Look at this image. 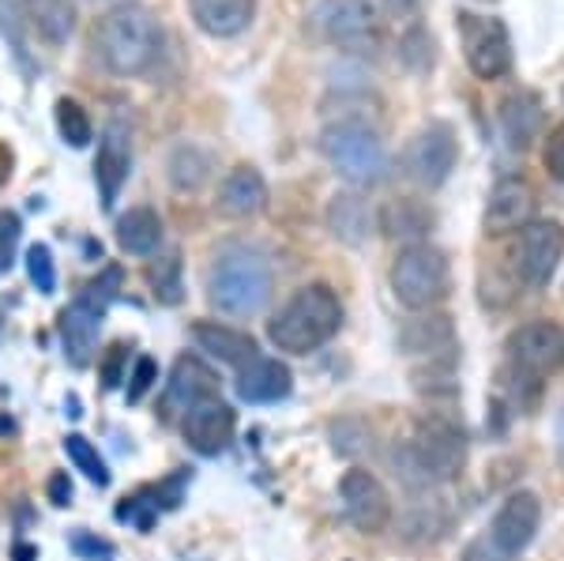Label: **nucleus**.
Wrapping results in <instances>:
<instances>
[{
    "label": "nucleus",
    "mask_w": 564,
    "mask_h": 561,
    "mask_svg": "<svg viewBox=\"0 0 564 561\" xmlns=\"http://www.w3.org/2000/svg\"><path fill=\"white\" fill-rule=\"evenodd\" d=\"M162 50L159 15L148 4H117L95 26V53L113 76H140L154 65Z\"/></svg>",
    "instance_id": "f257e3e1"
},
{
    "label": "nucleus",
    "mask_w": 564,
    "mask_h": 561,
    "mask_svg": "<svg viewBox=\"0 0 564 561\" xmlns=\"http://www.w3.org/2000/svg\"><path fill=\"white\" fill-rule=\"evenodd\" d=\"M343 324V302L327 283L302 287L268 324V339L286 355H308L324 347Z\"/></svg>",
    "instance_id": "f03ea898"
},
{
    "label": "nucleus",
    "mask_w": 564,
    "mask_h": 561,
    "mask_svg": "<svg viewBox=\"0 0 564 561\" xmlns=\"http://www.w3.org/2000/svg\"><path fill=\"white\" fill-rule=\"evenodd\" d=\"M207 298L226 316H257L271 298V265L257 249H223L207 271Z\"/></svg>",
    "instance_id": "7ed1b4c3"
},
{
    "label": "nucleus",
    "mask_w": 564,
    "mask_h": 561,
    "mask_svg": "<svg viewBox=\"0 0 564 561\" xmlns=\"http://www.w3.org/2000/svg\"><path fill=\"white\" fill-rule=\"evenodd\" d=\"M395 464L411 483H448L463 472L467 464V438L452 419H422L414 430V438L395 452Z\"/></svg>",
    "instance_id": "20e7f679"
},
{
    "label": "nucleus",
    "mask_w": 564,
    "mask_h": 561,
    "mask_svg": "<svg viewBox=\"0 0 564 561\" xmlns=\"http://www.w3.org/2000/svg\"><path fill=\"white\" fill-rule=\"evenodd\" d=\"M391 291L414 313L441 305L452 291V268L444 260V252L425 246V241L406 246L395 257V265H391Z\"/></svg>",
    "instance_id": "39448f33"
},
{
    "label": "nucleus",
    "mask_w": 564,
    "mask_h": 561,
    "mask_svg": "<svg viewBox=\"0 0 564 561\" xmlns=\"http://www.w3.org/2000/svg\"><path fill=\"white\" fill-rule=\"evenodd\" d=\"M324 159L335 166V174L347 177L350 185H377L388 170L384 143L377 140V132L361 121H339L327 125L321 136Z\"/></svg>",
    "instance_id": "423d86ee"
},
{
    "label": "nucleus",
    "mask_w": 564,
    "mask_h": 561,
    "mask_svg": "<svg viewBox=\"0 0 564 561\" xmlns=\"http://www.w3.org/2000/svg\"><path fill=\"white\" fill-rule=\"evenodd\" d=\"M508 362L516 381L542 385L564 369V328L553 321H531L508 336Z\"/></svg>",
    "instance_id": "0eeeda50"
},
{
    "label": "nucleus",
    "mask_w": 564,
    "mask_h": 561,
    "mask_svg": "<svg viewBox=\"0 0 564 561\" xmlns=\"http://www.w3.org/2000/svg\"><path fill=\"white\" fill-rule=\"evenodd\" d=\"M459 39H463V57L467 68L478 79H500L508 76L516 65L512 39H508V26L497 15H478V12H459Z\"/></svg>",
    "instance_id": "6e6552de"
},
{
    "label": "nucleus",
    "mask_w": 564,
    "mask_h": 561,
    "mask_svg": "<svg viewBox=\"0 0 564 561\" xmlns=\"http://www.w3.org/2000/svg\"><path fill=\"white\" fill-rule=\"evenodd\" d=\"M321 39L347 53H372L380 45V23L372 0H321L313 12Z\"/></svg>",
    "instance_id": "1a4fd4ad"
},
{
    "label": "nucleus",
    "mask_w": 564,
    "mask_h": 561,
    "mask_svg": "<svg viewBox=\"0 0 564 561\" xmlns=\"http://www.w3.org/2000/svg\"><path fill=\"white\" fill-rule=\"evenodd\" d=\"M456 159H459V140H456V129L448 121H430L425 129H417L411 136L403 151V170L406 177H414L417 185L425 188H436L452 177L456 170Z\"/></svg>",
    "instance_id": "9d476101"
},
{
    "label": "nucleus",
    "mask_w": 564,
    "mask_h": 561,
    "mask_svg": "<svg viewBox=\"0 0 564 561\" xmlns=\"http://www.w3.org/2000/svg\"><path fill=\"white\" fill-rule=\"evenodd\" d=\"M564 257V226L557 219L527 223L516 246V276L527 287H545Z\"/></svg>",
    "instance_id": "9b49d317"
},
{
    "label": "nucleus",
    "mask_w": 564,
    "mask_h": 561,
    "mask_svg": "<svg viewBox=\"0 0 564 561\" xmlns=\"http://www.w3.org/2000/svg\"><path fill=\"white\" fill-rule=\"evenodd\" d=\"M539 528H542L539 494L520 490L497 509V517H494V524H489L486 539H489V547H494L497 554L516 558V554H523V550L531 547V539L539 536Z\"/></svg>",
    "instance_id": "f8f14e48"
},
{
    "label": "nucleus",
    "mask_w": 564,
    "mask_h": 561,
    "mask_svg": "<svg viewBox=\"0 0 564 561\" xmlns=\"http://www.w3.org/2000/svg\"><path fill=\"white\" fill-rule=\"evenodd\" d=\"M339 497L343 509H347V520L366 536H377L391 524V497L384 490L377 475L366 472V467H350L339 483Z\"/></svg>",
    "instance_id": "ddd939ff"
},
{
    "label": "nucleus",
    "mask_w": 564,
    "mask_h": 561,
    "mask_svg": "<svg viewBox=\"0 0 564 561\" xmlns=\"http://www.w3.org/2000/svg\"><path fill=\"white\" fill-rule=\"evenodd\" d=\"M534 207L539 196L523 177H500L486 201V234L489 238H505L512 230H523L527 223H534Z\"/></svg>",
    "instance_id": "4468645a"
},
{
    "label": "nucleus",
    "mask_w": 564,
    "mask_h": 561,
    "mask_svg": "<svg viewBox=\"0 0 564 561\" xmlns=\"http://www.w3.org/2000/svg\"><path fill=\"white\" fill-rule=\"evenodd\" d=\"M234 427H238V414H234L230 403L204 400V403H196V407H188V411H185L181 433H185L188 449L199 452V456H218V452L230 449Z\"/></svg>",
    "instance_id": "2eb2a0df"
},
{
    "label": "nucleus",
    "mask_w": 564,
    "mask_h": 561,
    "mask_svg": "<svg viewBox=\"0 0 564 561\" xmlns=\"http://www.w3.org/2000/svg\"><path fill=\"white\" fill-rule=\"evenodd\" d=\"M129 170H132L129 132H124V125H109L95 155V181H98V196H102L106 212L117 204V196H121L124 181H129Z\"/></svg>",
    "instance_id": "dca6fc26"
},
{
    "label": "nucleus",
    "mask_w": 564,
    "mask_h": 561,
    "mask_svg": "<svg viewBox=\"0 0 564 561\" xmlns=\"http://www.w3.org/2000/svg\"><path fill=\"white\" fill-rule=\"evenodd\" d=\"M215 207L226 219H252L268 207V181L260 177L257 166H234L218 185Z\"/></svg>",
    "instance_id": "f3484780"
},
{
    "label": "nucleus",
    "mask_w": 564,
    "mask_h": 561,
    "mask_svg": "<svg viewBox=\"0 0 564 561\" xmlns=\"http://www.w3.org/2000/svg\"><path fill=\"white\" fill-rule=\"evenodd\" d=\"M102 305L90 302V298H76L65 313H61V343H65V355L76 362V366H87L90 350L98 343V332H102Z\"/></svg>",
    "instance_id": "a211bd4d"
},
{
    "label": "nucleus",
    "mask_w": 564,
    "mask_h": 561,
    "mask_svg": "<svg viewBox=\"0 0 564 561\" xmlns=\"http://www.w3.org/2000/svg\"><path fill=\"white\" fill-rule=\"evenodd\" d=\"M188 12L212 39H238L257 20V0H188Z\"/></svg>",
    "instance_id": "6ab92c4d"
},
{
    "label": "nucleus",
    "mask_w": 564,
    "mask_h": 561,
    "mask_svg": "<svg viewBox=\"0 0 564 561\" xmlns=\"http://www.w3.org/2000/svg\"><path fill=\"white\" fill-rule=\"evenodd\" d=\"M294 388V377H290V366L279 358H252L249 366H241L238 377V396L245 403H279L290 396Z\"/></svg>",
    "instance_id": "aec40b11"
},
{
    "label": "nucleus",
    "mask_w": 564,
    "mask_h": 561,
    "mask_svg": "<svg viewBox=\"0 0 564 561\" xmlns=\"http://www.w3.org/2000/svg\"><path fill=\"white\" fill-rule=\"evenodd\" d=\"M399 347L406 355H425V358H436V355H448L456 350V328L444 313H433L425 310L422 316H411L399 332Z\"/></svg>",
    "instance_id": "412c9836"
},
{
    "label": "nucleus",
    "mask_w": 564,
    "mask_h": 561,
    "mask_svg": "<svg viewBox=\"0 0 564 561\" xmlns=\"http://www.w3.org/2000/svg\"><path fill=\"white\" fill-rule=\"evenodd\" d=\"M193 339L199 343V350H207L212 358L226 362V366H249L257 355V339L249 332H238L230 324L218 321H196L193 324Z\"/></svg>",
    "instance_id": "4be33fe9"
},
{
    "label": "nucleus",
    "mask_w": 564,
    "mask_h": 561,
    "mask_svg": "<svg viewBox=\"0 0 564 561\" xmlns=\"http://www.w3.org/2000/svg\"><path fill=\"white\" fill-rule=\"evenodd\" d=\"M327 226L347 246H366L369 234L377 230V212L369 207L366 196L358 193H335L327 204Z\"/></svg>",
    "instance_id": "5701e85b"
},
{
    "label": "nucleus",
    "mask_w": 564,
    "mask_h": 561,
    "mask_svg": "<svg viewBox=\"0 0 564 561\" xmlns=\"http://www.w3.org/2000/svg\"><path fill=\"white\" fill-rule=\"evenodd\" d=\"M204 400H218V377L193 355L177 358L174 377H170L166 407H185L188 411V407H196Z\"/></svg>",
    "instance_id": "b1692460"
},
{
    "label": "nucleus",
    "mask_w": 564,
    "mask_h": 561,
    "mask_svg": "<svg viewBox=\"0 0 564 561\" xmlns=\"http://www.w3.org/2000/svg\"><path fill=\"white\" fill-rule=\"evenodd\" d=\"M377 226L388 234V238L411 241V246H417V241L430 234L433 212L422 201H414V196H395V201H388L377 212Z\"/></svg>",
    "instance_id": "393cba45"
},
{
    "label": "nucleus",
    "mask_w": 564,
    "mask_h": 561,
    "mask_svg": "<svg viewBox=\"0 0 564 561\" xmlns=\"http://www.w3.org/2000/svg\"><path fill=\"white\" fill-rule=\"evenodd\" d=\"M117 241L132 257H151L162 241V219L154 207H132L117 219Z\"/></svg>",
    "instance_id": "a878e982"
},
{
    "label": "nucleus",
    "mask_w": 564,
    "mask_h": 561,
    "mask_svg": "<svg viewBox=\"0 0 564 561\" xmlns=\"http://www.w3.org/2000/svg\"><path fill=\"white\" fill-rule=\"evenodd\" d=\"M500 125H505L508 143H512L516 151H523L542 125V103L531 95V90H520V95H512L505 106H500Z\"/></svg>",
    "instance_id": "bb28decb"
},
{
    "label": "nucleus",
    "mask_w": 564,
    "mask_h": 561,
    "mask_svg": "<svg viewBox=\"0 0 564 561\" xmlns=\"http://www.w3.org/2000/svg\"><path fill=\"white\" fill-rule=\"evenodd\" d=\"M23 4H26V20H31V26H39L45 42L61 45L76 31V4L72 0H23Z\"/></svg>",
    "instance_id": "cd10ccee"
},
{
    "label": "nucleus",
    "mask_w": 564,
    "mask_h": 561,
    "mask_svg": "<svg viewBox=\"0 0 564 561\" xmlns=\"http://www.w3.org/2000/svg\"><path fill=\"white\" fill-rule=\"evenodd\" d=\"M26 26H31V20H26V12H23L20 0H0V31H4L8 45H12L15 61H20V68L26 72V76H34V72H39V65L31 61V45H26Z\"/></svg>",
    "instance_id": "c85d7f7f"
},
{
    "label": "nucleus",
    "mask_w": 564,
    "mask_h": 561,
    "mask_svg": "<svg viewBox=\"0 0 564 561\" xmlns=\"http://www.w3.org/2000/svg\"><path fill=\"white\" fill-rule=\"evenodd\" d=\"M207 170H212V159L199 148H193V143H185V148H177L170 155V181H174V188H181V193H196L207 181Z\"/></svg>",
    "instance_id": "c756f323"
},
{
    "label": "nucleus",
    "mask_w": 564,
    "mask_h": 561,
    "mask_svg": "<svg viewBox=\"0 0 564 561\" xmlns=\"http://www.w3.org/2000/svg\"><path fill=\"white\" fill-rule=\"evenodd\" d=\"M148 283H151V291L162 305H181V298H185V283H181V257L177 252H166V257L151 260Z\"/></svg>",
    "instance_id": "7c9ffc66"
},
{
    "label": "nucleus",
    "mask_w": 564,
    "mask_h": 561,
    "mask_svg": "<svg viewBox=\"0 0 564 561\" xmlns=\"http://www.w3.org/2000/svg\"><path fill=\"white\" fill-rule=\"evenodd\" d=\"M57 132L68 148H87L95 140V125H90V114L76 98H61L57 103Z\"/></svg>",
    "instance_id": "2f4dec72"
},
{
    "label": "nucleus",
    "mask_w": 564,
    "mask_h": 561,
    "mask_svg": "<svg viewBox=\"0 0 564 561\" xmlns=\"http://www.w3.org/2000/svg\"><path fill=\"white\" fill-rule=\"evenodd\" d=\"M399 57H403V65L411 72H430L436 65V42L433 34L425 31L422 23H414L411 31L403 34V42H399Z\"/></svg>",
    "instance_id": "473e14b6"
},
{
    "label": "nucleus",
    "mask_w": 564,
    "mask_h": 561,
    "mask_svg": "<svg viewBox=\"0 0 564 561\" xmlns=\"http://www.w3.org/2000/svg\"><path fill=\"white\" fill-rule=\"evenodd\" d=\"M65 452H68L72 464H76L79 472H84L95 486H106V483H109L106 460L98 456V449L90 445V441L84 438V433H68V438H65Z\"/></svg>",
    "instance_id": "72a5a7b5"
},
{
    "label": "nucleus",
    "mask_w": 564,
    "mask_h": 561,
    "mask_svg": "<svg viewBox=\"0 0 564 561\" xmlns=\"http://www.w3.org/2000/svg\"><path fill=\"white\" fill-rule=\"evenodd\" d=\"M26 276H31V283L39 287L42 294L57 291V268H53L50 246H31V249H26Z\"/></svg>",
    "instance_id": "f704fd0d"
},
{
    "label": "nucleus",
    "mask_w": 564,
    "mask_h": 561,
    "mask_svg": "<svg viewBox=\"0 0 564 561\" xmlns=\"http://www.w3.org/2000/svg\"><path fill=\"white\" fill-rule=\"evenodd\" d=\"M20 234H23L20 215H15V212H0V271L12 268L15 249H20Z\"/></svg>",
    "instance_id": "c9c22d12"
},
{
    "label": "nucleus",
    "mask_w": 564,
    "mask_h": 561,
    "mask_svg": "<svg viewBox=\"0 0 564 561\" xmlns=\"http://www.w3.org/2000/svg\"><path fill=\"white\" fill-rule=\"evenodd\" d=\"M542 166L553 181H564V121L553 125L542 143Z\"/></svg>",
    "instance_id": "e433bc0d"
},
{
    "label": "nucleus",
    "mask_w": 564,
    "mask_h": 561,
    "mask_svg": "<svg viewBox=\"0 0 564 561\" xmlns=\"http://www.w3.org/2000/svg\"><path fill=\"white\" fill-rule=\"evenodd\" d=\"M159 381V366H154V358H135V369H132V385H129V403H140L143 396H148V388Z\"/></svg>",
    "instance_id": "4c0bfd02"
},
{
    "label": "nucleus",
    "mask_w": 564,
    "mask_h": 561,
    "mask_svg": "<svg viewBox=\"0 0 564 561\" xmlns=\"http://www.w3.org/2000/svg\"><path fill=\"white\" fill-rule=\"evenodd\" d=\"M124 358H129V350H124V343H113L109 347V355L102 362V385L106 388H117L124 381Z\"/></svg>",
    "instance_id": "58836bf2"
},
{
    "label": "nucleus",
    "mask_w": 564,
    "mask_h": 561,
    "mask_svg": "<svg viewBox=\"0 0 564 561\" xmlns=\"http://www.w3.org/2000/svg\"><path fill=\"white\" fill-rule=\"evenodd\" d=\"M45 490H50V501H53V505H61V509H65V505H72V483H68V475H65V472L53 475Z\"/></svg>",
    "instance_id": "ea45409f"
},
{
    "label": "nucleus",
    "mask_w": 564,
    "mask_h": 561,
    "mask_svg": "<svg viewBox=\"0 0 564 561\" xmlns=\"http://www.w3.org/2000/svg\"><path fill=\"white\" fill-rule=\"evenodd\" d=\"M8 177H12V151L0 143V185H4Z\"/></svg>",
    "instance_id": "a19ab883"
},
{
    "label": "nucleus",
    "mask_w": 564,
    "mask_h": 561,
    "mask_svg": "<svg viewBox=\"0 0 564 561\" xmlns=\"http://www.w3.org/2000/svg\"><path fill=\"white\" fill-rule=\"evenodd\" d=\"M388 4H391V12H406V8L417 4V0H388Z\"/></svg>",
    "instance_id": "79ce46f5"
}]
</instances>
